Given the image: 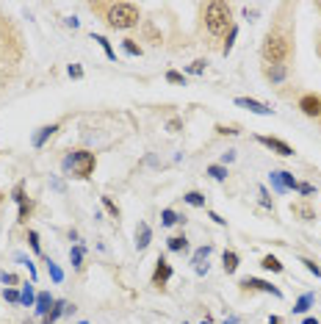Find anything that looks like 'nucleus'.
Segmentation results:
<instances>
[{
    "label": "nucleus",
    "instance_id": "obj_1",
    "mask_svg": "<svg viewBox=\"0 0 321 324\" xmlns=\"http://www.w3.org/2000/svg\"><path fill=\"white\" fill-rule=\"evenodd\" d=\"M94 167H97V155L89 153V150H72V153H67V158L61 161V169L70 177H78V180L92 177Z\"/></svg>",
    "mask_w": 321,
    "mask_h": 324
},
{
    "label": "nucleus",
    "instance_id": "obj_2",
    "mask_svg": "<svg viewBox=\"0 0 321 324\" xmlns=\"http://www.w3.org/2000/svg\"><path fill=\"white\" fill-rule=\"evenodd\" d=\"M205 25H208V31L213 33V36L230 31V28H233V25H230V6L222 3V0L208 3V6H205Z\"/></svg>",
    "mask_w": 321,
    "mask_h": 324
},
{
    "label": "nucleus",
    "instance_id": "obj_3",
    "mask_svg": "<svg viewBox=\"0 0 321 324\" xmlns=\"http://www.w3.org/2000/svg\"><path fill=\"white\" fill-rule=\"evenodd\" d=\"M261 53H263V58H266V64H283L285 58H288V53H291V42H288V36H283V33H269V36L263 39V47H261Z\"/></svg>",
    "mask_w": 321,
    "mask_h": 324
},
{
    "label": "nucleus",
    "instance_id": "obj_4",
    "mask_svg": "<svg viewBox=\"0 0 321 324\" xmlns=\"http://www.w3.org/2000/svg\"><path fill=\"white\" fill-rule=\"evenodd\" d=\"M108 25L117 31H127L133 28V25H139V9H136L133 3H114L111 9H108Z\"/></svg>",
    "mask_w": 321,
    "mask_h": 324
},
{
    "label": "nucleus",
    "instance_id": "obj_5",
    "mask_svg": "<svg viewBox=\"0 0 321 324\" xmlns=\"http://www.w3.org/2000/svg\"><path fill=\"white\" fill-rule=\"evenodd\" d=\"M238 286H241V291H263V294H271V296H283V291H280L277 286H271L269 280H261V277H244L241 282H238Z\"/></svg>",
    "mask_w": 321,
    "mask_h": 324
},
{
    "label": "nucleus",
    "instance_id": "obj_6",
    "mask_svg": "<svg viewBox=\"0 0 321 324\" xmlns=\"http://www.w3.org/2000/svg\"><path fill=\"white\" fill-rule=\"evenodd\" d=\"M296 183H299V180L291 175V172H285V169L271 172V186H274V191H277V194H285V191L296 189Z\"/></svg>",
    "mask_w": 321,
    "mask_h": 324
},
{
    "label": "nucleus",
    "instance_id": "obj_7",
    "mask_svg": "<svg viewBox=\"0 0 321 324\" xmlns=\"http://www.w3.org/2000/svg\"><path fill=\"white\" fill-rule=\"evenodd\" d=\"M11 194H14L17 205H19V216H17V222H19V225H25V222H28V216H31V211H33V202H31L28 197H25V186H23V183H17Z\"/></svg>",
    "mask_w": 321,
    "mask_h": 324
},
{
    "label": "nucleus",
    "instance_id": "obj_8",
    "mask_svg": "<svg viewBox=\"0 0 321 324\" xmlns=\"http://www.w3.org/2000/svg\"><path fill=\"white\" fill-rule=\"evenodd\" d=\"M172 277V264H169L166 258H158L155 260V272H153V286L155 288H163Z\"/></svg>",
    "mask_w": 321,
    "mask_h": 324
},
{
    "label": "nucleus",
    "instance_id": "obj_9",
    "mask_svg": "<svg viewBox=\"0 0 321 324\" xmlns=\"http://www.w3.org/2000/svg\"><path fill=\"white\" fill-rule=\"evenodd\" d=\"M258 141H261L263 147H269L271 153L283 155V158H291L293 155V147H291V144H285L283 139H274V136H258Z\"/></svg>",
    "mask_w": 321,
    "mask_h": 324
},
{
    "label": "nucleus",
    "instance_id": "obj_10",
    "mask_svg": "<svg viewBox=\"0 0 321 324\" xmlns=\"http://www.w3.org/2000/svg\"><path fill=\"white\" fill-rule=\"evenodd\" d=\"M236 106L247 108V111H252V114H261V116H271V114H274L269 106H266V103H261V100H252V97H236Z\"/></svg>",
    "mask_w": 321,
    "mask_h": 324
},
{
    "label": "nucleus",
    "instance_id": "obj_11",
    "mask_svg": "<svg viewBox=\"0 0 321 324\" xmlns=\"http://www.w3.org/2000/svg\"><path fill=\"white\" fill-rule=\"evenodd\" d=\"M299 108L305 116H321V97L318 94H305L299 97Z\"/></svg>",
    "mask_w": 321,
    "mask_h": 324
},
{
    "label": "nucleus",
    "instance_id": "obj_12",
    "mask_svg": "<svg viewBox=\"0 0 321 324\" xmlns=\"http://www.w3.org/2000/svg\"><path fill=\"white\" fill-rule=\"evenodd\" d=\"M263 75L271 80V84H283V80L288 78V67H285V64H266L263 67Z\"/></svg>",
    "mask_w": 321,
    "mask_h": 324
},
{
    "label": "nucleus",
    "instance_id": "obj_13",
    "mask_svg": "<svg viewBox=\"0 0 321 324\" xmlns=\"http://www.w3.org/2000/svg\"><path fill=\"white\" fill-rule=\"evenodd\" d=\"M149 241H153V230H149V225L139 222V227H136V247H139V250H147Z\"/></svg>",
    "mask_w": 321,
    "mask_h": 324
},
{
    "label": "nucleus",
    "instance_id": "obj_14",
    "mask_svg": "<svg viewBox=\"0 0 321 324\" xmlns=\"http://www.w3.org/2000/svg\"><path fill=\"white\" fill-rule=\"evenodd\" d=\"M33 305H36V313L39 316H47V313H50V308H53V296L47 291H42V294H36V302H33Z\"/></svg>",
    "mask_w": 321,
    "mask_h": 324
},
{
    "label": "nucleus",
    "instance_id": "obj_15",
    "mask_svg": "<svg viewBox=\"0 0 321 324\" xmlns=\"http://www.w3.org/2000/svg\"><path fill=\"white\" fill-rule=\"evenodd\" d=\"M56 130H58V125H45V128H39V133L33 136V147H45V141L50 139Z\"/></svg>",
    "mask_w": 321,
    "mask_h": 324
},
{
    "label": "nucleus",
    "instance_id": "obj_16",
    "mask_svg": "<svg viewBox=\"0 0 321 324\" xmlns=\"http://www.w3.org/2000/svg\"><path fill=\"white\" fill-rule=\"evenodd\" d=\"M222 266H224V272H227V274H233L238 269V252H233V250L224 252L222 255Z\"/></svg>",
    "mask_w": 321,
    "mask_h": 324
},
{
    "label": "nucleus",
    "instance_id": "obj_17",
    "mask_svg": "<svg viewBox=\"0 0 321 324\" xmlns=\"http://www.w3.org/2000/svg\"><path fill=\"white\" fill-rule=\"evenodd\" d=\"M92 39L97 42L100 47H102V53H105V58H111V61H117V53H114V47H111V42H108L102 33H92Z\"/></svg>",
    "mask_w": 321,
    "mask_h": 324
},
{
    "label": "nucleus",
    "instance_id": "obj_18",
    "mask_svg": "<svg viewBox=\"0 0 321 324\" xmlns=\"http://www.w3.org/2000/svg\"><path fill=\"white\" fill-rule=\"evenodd\" d=\"M19 302H23V305H28V308H33V302H36L33 282H25V286H23V291H19Z\"/></svg>",
    "mask_w": 321,
    "mask_h": 324
},
{
    "label": "nucleus",
    "instance_id": "obj_19",
    "mask_svg": "<svg viewBox=\"0 0 321 324\" xmlns=\"http://www.w3.org/2000/svg\"><path fill=\"white\" fill-rule=\"evenodd\" d=\"M261 266L266 269V272H274V274H280V272H283V264H280V260L274 258V255H266V258L261 260Z\"/></svg>",
    "mask_w": 321,
    "mask_h": 324
},
{
    "label": "nucleus",
    "instance_id": "obj_20",
    "mask_svg": "<svg viewBox=\"0 0 321 324\" xmlns=\"http://www.w3.org/2000/svg\"><path fill=\"white\" fill-rule=\"evenodd\" d=\"M177 222H186V219H183V216H177V213H175L172 208H166V211L161 213V225H163V227H172V225H177Z\"/></svg>",
    "mask_w": 321,
    "mask_h": 324
},
{
    "label": "nucleus",
    "instance_id": "obj_21",
    "mask_svg": "<svg viewBox=\"0 0 321 324\" xmlns=\"http://www.w3.org/2000/svg\"><path fill=\"white\" fill-rule=\"evenodd\" d=\"M169 250L172 252H186L188 250V238L186 236H172L169 238Z\"/></svg>",
    "mask_w": 321,
    "mask_h": 324
},
{
    "label": "nucleus",
    "instance_id": "obj_22",
    "mask_svg": "<svg viewBox=\"0 0 321 324\" xmlns=\"http://www.w3.org/2000/svg\"><path fill=\"white\" fill-rule=\"evenodd\" d=\"M210 252H213V247H210V244L200 247V250L194 252V258H191V264H194V266H202V260H208V255H210Z\"/></svg>",
    "mask_w": 321,
    "mask_h": 324
},
{
    "label": "nucleus",
    "instance_id": "obj_23",
    "mask_svg": "<svg viewBox=\"0 0 321 324\" xmlns=\"http://www.w3.org/2000/svg\"><path fill=\"white\" fill-rule=\"evenodd\" d=\"M313 299H316L313 294H302V296H299V302L293 305V313H305V310L313 305Z\"/></svg>",
    "mask_w": 321,
    "mask_h": 324
},
{
    "label": "nucleus",
    "instance_id": "obj_24",
    "mask_svg": "<svg viewBox=\"0 0 321 324\" xmlns=\"http://www.w3.org/2000/svg\"><path fill=\"white\" fill-rule=\"evenodd\" d=\"M70 260H72V266H75V269L83 266V247H80V244H75L72 250H70Z\"/></svg>",
    "mask_w": 321,
    "mask_h": 324
},
{
    "label": "nucleus",
    "instance_id": "obj_25",
    "mask_svg": "<svg viewBox=\"0 0 321 324\" xmlns=\"http://www.w3.org/2000/svg\"><path fill=\"white\" fill-rule=\"evenodd\" d=\"M183 199H186L188 205H194V208H205V194H200V191H188Z\"/></svg>",
    "mask_w": 321,
    "mask_h": 324
},
{
    "label": "nucleus",
    "instance_id": "obj_26",
    "mask_svg": "<svg viewBox=\"0 0 321 324\" xmlns=\"http://www.w3.org/2000/svg\"><path fill=\"white\" fill-rule=\"evenodd\" d=\"M208 175L213 177V180H227V169H224L222 164H210V167H208Z\"/></svg>",
    "mask_w": 321,
    "mask_h": 324
},
{
    "label": "nucleus",
    "instance_id": "obj_27",
    "mask_svg": "<svg viewBox=\"0 0 321 324\" xmlns=\"http://www.w3.org/2000/svg\"><path fill=\"white\" fill-rule=\"evenodd\" d=\"M122 47H125L127 56H141V45H136V39H125Z\"/></svg>",
    "mask_w": 321,
    "mask_h": 324
},
{
    "label": "nucleus",
    "instance_id": "obj_28",
    "mask_svg": "<svg viewBox=\"0 0 321 324\" xmlns=\"http://www.w3.org/2000/svg\"><path fill=\"white\" fill-rule=\"evenodd\" d=\"M236 36H238V28L233 25V28L227 31V42H224V47H222V53H224V56H227V53L233 50V45H236Z\"/></svg>",
    "mask_w": 321,
    "mask_h": 324
},
{
    "label": "nucleus",
    "instance_id": "obj_29",
    "mask_svg": "<svg viewBox=\"0 0 321 324\" xmlns=\"http://www.w3.org/2000/svg\"><path fill=\"white\" fill-rule=\"evenodd\" d=\"M166 80H169V84H177V86H186V75L177 72V70H169L166 72Z\"/></svg>",
    "mask_w": 321,
    "mask_h": 324
},
{
    "label": "nucleus",
    "instance_id": "obj_30",
    "mask_svg": "<svg viewBox=\"0 0 321 324\" xmlns=\"http://www.w3.org/2000/svg\"><path fill=\"white\" fill-rule=\"evenodd\" d=\"M205 67H208V61H205V58H197L194 64H188V70H186V72H191V75H202V72H205Z\"/></svg>",
    "mask_w": 321,
    "mask_h": 324
},
{
    "label": "nucleus",
    "instance_id": "obj_31",
    "mask_svg": "<svg viewBox=\"0 0 321 324\" xmlns=\"http://www.w3.org/2000/svg\"><path fill=\"white\" fill-rule=\"evenodd\" d=\"M102 205H105V211H108V213H111V216H114V219H119V205H117V202H114V199H111V197H102Z\"/></svg>",
    "mask_w": 321,
    "mask_h": 324
},
{
    "label": "nucleus",
    "instance_id": "obj_32",
    "mask_svg": "<svg viewBox=\"0 0 321 324\" xmlns=\"http://www.w3.org/2000/svg\"><path fill=\"white\" fill-rule=\"evenodd\" d=\"M47 272H50L53 282H61V280H64V272H61V269H58V264H53V260L47 264Z\"/></svg>",
    "mask_w": 321,
    "mask_h": 324
},
{
    "label": "nucleus",
    "instance_id": "obj_33",
    "mask_svg": "<svg viewBox=\"0 0 321 324\" xmlns=\"http://www.w3.org/2000/svg\"><path fill=\"white\" fill-rule=\"evenodd\" d=\"M28 241H31V250L36 252V255L42 252V244H39V233L36 230H28Z\"/></svg>",
    "mask_w": 321,
    "mask_h": 324
},
{
    "label": "nucleus",
    "instance_id": "obj_34",
    "mask_svg": "<svg viewBox=\"0 0 321 324\" xmlns=\"http://www.w3.org/2000/svg\"><path fill=\"white\" fill-rule=\"evenodd\" d=\"M302 264H305V269L307 272H313L316 277H321V266L316 264V260H310V258H302Z\"/></svg>",
    "mask_w": 321,
    "mask_h": 324
},
{
    "label": "nucleus",
    "instance_id": "obj_35",
    "mask_svg": "<svg viewBox=\"0 0 321 324\" xmlns=\"http://www.w3.org/2000/svg\"><path fill=\"white\" fill-rule=\"evenodd\" d=\"M293 213H296V216H305V219H313V211L310 208H305V205H293L291 208Z\"/></svg>",
    "mask_w": 321,
    "mask_h": 324
},
{
    "label": "nucleus",
    "instance_id": "obj_36",
    "mask_svg": "<svg viewBox=\"0 0 321 324\" xmlns=\"http://www.w3.org/2000/svg\"><path fill=\"white\" fill-rule=\"evenodd\" d=\"M67 72H70V78H83V67L80 64H70L67 67Z\"/></svg>",
    "mask_w": 321,
    "mask_h": 324
},
{
    "label": "nucleus",
    "instance_id": "obj_37",
    "mask_svg": "<svg viewBox=\"0 0 321 324\" xmlns=\"http://www.w3.org/2000/svg\"><path fill=\"white\" fill-rule=\"evenodd\" d=\"M296 191H299V194H305V197H310V194H313V191H316V189H313L310 183H296Z\"/></svg>",
    "mask_w": 321,
    "mask_h": 324
},
{
    "label": "nucleus",
    "instance_id": "obj_38",
    "mask_svg": "<svg viewBox=\"0 0 321 324\" xmlns=\"http://www.w3.org/2000/svg\"><path fill=\"white\" fill-rule=\"evenodd\" d=\"M0 280H3V282H9V286H17V274H11V272H0Z\"/></svg>",
    "mask_w": 321,
    "mask_h": 324
},
{
    "label": "nucleus",
    "instance_id": "obj_39",
    "mask_svg": "<svg viewBox=\"0 0 321 324\" xmlns=\"http://www.w3.org/2000/svg\"><path fill=\"white\" fill-rule=\"evenodd\" d=\"M180 125H183V122L175 116V119H169V122H166V130H169V133H177V130H180Z\"/></svg>",
    "mask_w": 321,
    "mask_h": 324
},
{
    "label": "nucleus",
    "instance_id": "obj_40",
    "mask_svg": "<svg viewBox=\"0 0 321 324\" xmlns=\"http://www.w3.org/2000/svg\"><path fill=\"white\" fill-rule=\"evenodd\" d=\"M216 133H222V136H236L238 130H236V128H227V125H216Z\"/></svg>",
    "mask_w": 321,
    "mask_h": 324
},
{
    "label": "nucleus",
    "instance_id": "obj_41",
    "mask_svg": "<svg viewBox=\"0 0 321 324\" xmlns=\"http://www.w3.org/2000/svg\"><path fill=\"white\" fill-rule=\"evenodd\" d=\"M258 191H261V202L266 205V208H274V205H271V199H269V191H266L263 186H261V189H258Z\"/></svg>",
    "mask_w": 321,
    "mask_h": 324
},
{
    "label": "nucleus",
    "instance_id": "obj_42",
    "mask_svg": "<svg viewBox=\"0 0 321 324\" xmlns=\"http://www.w3.org/2000/svg\"><path fill=\"white\" fill-rule=\"evenodd\" d=\"M6 299H9V302H19V291H14V288H6Z\"/></svg>",
    "mask_w": 321,
    "mask_h": 324
},
{
    "label": "nucleus",
    "instance_id": "obj_43",
    "mask_svg": "<svg viewBox=\"0 0 321 324\" xmlns=\"http://www.w3.org/2000/svg\"><path fill=\"white\" fill-rule=\"evenodd\" d=\"M233 158H236V153H233V150H227V153L222 155V161H224V164H230V161H233Z\"/></svg>",
    "mask_w": 321,
    "mask_h": 324
},
{
    "label": "nucleus",
    "instance_id": "obj_44",
    "mask_svg": "<svg viewBox=\"0 0 321 324\" xmlns=\"http://www.w3.org/2000/svg\"><path fill=\"white\" fill-rule=\"evenodd\" d=\"M67 25H70V28H78L80 23H78V17H67Z\"/></svg>",
    "mask_w": 321,
    "mask_h": 324
},
{
    "label": "nucleus",
    "instance_id": "obj_45",
    "mask_svg": "<svg viewBox=\"0 0 321 324\" xmlns=\"http://www.w3.org/2000/svg\"><path fill=\"white\" fill-rule=\"evenodd\" d=\"M269 324H283V319H280V316H271V319H269Z\"/></svg>",
    "mask_w": 321,
    "mask_h": 324
},
{
    "label": "nucleus",
    "instance_id": "obj_46",
    "mask_svg": "<svg viewBox=\"0 0 321 324\" xmlns=\"http://www.w3.org/2000/svg\"><path fill=\"white\" fill-rule=\"evenodd\" d=\"M224 324H238V319H236V316H230V319L224 321Z\"/></svg>",
    "mask_w": 321,
    "mask_h": 324
},
{
    "label": "nucleus",
    "instance_id": "obj_47",
    "mask_svg": "<svg viewBox=\"0 0 321 324\" xmlns=\"http://www.w3.org/2000/svg\"><path fill=\"white\" fill-rule=\"evenodd\" d=\"M302 324H318V319H305Z\"/></svg>",
    "mask_w": 321,
    "mask_h": 324
},
{
    "label": "nucleus",
    "instance_id": "obj_48",
    "mask_svg": "<svg viewBox=\"0 0 321 324\" xmlns=\"http://www.w3.org/2000/svg\"><path fill=\"white\" fill-rule=\"evenodd\" d=\"M202 324H213V319H210V316H205V321Z\"/></svg>",
    "mask_w": 321,
    "mask_h": 324
},
{
    "label": "nucleus",
    "instance_id": "obj_49",
    "mask_svg": "<svg viewBox=\"0 0 321 324\" xmlns=\"http://www.w3.org/2000/svg\"><path fill=\"white\" fill-rule=\"evenodd\" d=\"M318 11H321V3H318Z\"/></svg>",
    "mask_w": 321,
    "mask_h": 324
},
{
    "label": "nucleus",
    "instance_id": "obj_50",
    "mask_svg": "<svg viewBox=\"0 0 321 324\" xmlns=\"http://www.w3.org/2000/svg\"><path fill=\"white\" fill-rule=\"evenodd\" d=\"M80 324H89V321H80Z\"/></svg>",
    "mask_w": 321,
    "mask_h": 324
}]
</instances>
